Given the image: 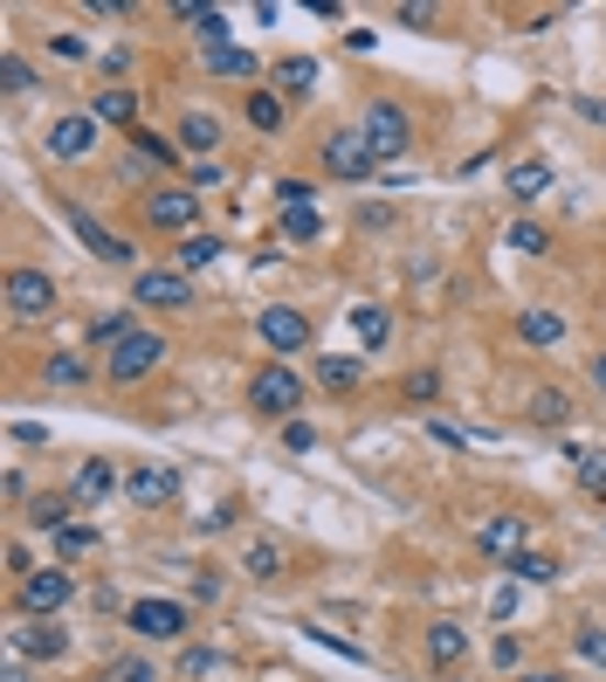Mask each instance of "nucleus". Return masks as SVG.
I'll use <instances>...</instances> for the list:
<instances>
[{"mask_svg":"<svg viewBox=\"0 0 606 682\" xmlns=\"http://www.w3.org/2000/svg\"><path fill=\"white\" fill-rule=\"evenodd\" d=\"M365 145H373V160H400V152L414 145V118L400 111V103H393V97H373V103H365Z\"/></svg>","mask_w":606,"mask_h":682,"instance_id":"f257e3e1","label":"nucleus"},{"mask_svg":"<svg viewBox=\"0 0 606 682\" xmlns=\"http://www.w3.org/2000/svg\"><path fill=\"white\" fill-rule=\"evenodd\" d=\"M14 600H21V614H29V620H56L69 600H76V580H69L63 565H42V572H29V580H21Z\"/></svg>","mask_w":606,"mask_h":682,"instance_id":"f03ea898","label":"nucleus"},{"mask_svg":"<svg viewBox=\"0 0 606 682\" xmlns=\"http://www.w3.org/2000/svg\"><path fill=\"white\" fill-rule=\"evenodd\" d=\"M159 359H166V338L159 331H131L118 352H103V373H111L118 386H131V380H145Z\"/></svg>","mask_w":606,"mask_h":682,"instance_id":"7ed1b4c3","label":"nucleus"},{"mask_svg":"<svg viewBox=\"0 0 606 682\" xmlns=\"http://www.w3.org/2000/svg\"><path fill=\"white\" fill-rule=\"evenodd\" d=\"M8 310L14 318H48L56 310V283H48V270H8Z\"/></svg>","mask_w":606,"mask_h":682,"instance_id":"20e7f679","label":"nucleus"},{"mask_svg":"<svg viewBox=\"0 0 606 682\" xmlns=\"http://www.w3.org/2000/svg\"><path fill=\"white\" fill-rule=\"evenodd\" d=\"M249 400H255L262 414H297V407H304V380L289 373V365H262L255 386H249Z\"/></svg>","mask_w":606,"mask_h":682,"instance_id":"39448f33","label":"nucleus"},{"mask_svg":"<svg viewBox=\"0 0 606 682\" xmlns=\"http://www.w3.org/2000/svg\"><path fill=\"white\" fill-rule=\"evenodd\" d=\"M131 304H159V310H187L194 304V276L187 270H145L131 283Z\"/></svg>","mask_w":606,"mask_h":682,"instance_id":"423d86ee","label":"nucleus"},{"mask_svg":"<svg viewBox=\"0 0 606 682\" xmlns=\"http://www.w3.org/2000/svg\"><path fill=\"white\" fill-rule=\"evenodd\" d=\"M255 331H262V345H269V352H304L310 345V318H304V310H289V304H269L255 318Z\"/></svg>","mask_w":606,"mask_h":682,"instance_id":"0eeeda50","label":"nucleus"},{"mask_svg":"<svg viewBox=\"0 0 606 682\" xmlns=\"http://www.w3.org/2000/svg\"><path fill=\"white\" fill-rule=\"evenodd\" d=\"M324 166L338 179H365L379 160H373V145H365V131H324Z\"/></svg>","mask_w":606,"mask_h":682,"instance_id":"6e6552de","label":"nucleus"},{"mask_svg":"<svg viewBox=\"0 0 606 682\" xmlns=\"http://www.w3.org/2000/svg\"><path fill=\"white\" fill-rule=\"evenodd\" d=\"M124 496H131L139 510H159V504H173V496H179V469H166V462L131 469V476H124Z\"/></svg>","mask_w":606,"mask_h":682,"instance_id":"1a4fd4ad","label":"nucleus"},{"mask_svg":"<svg viewBox=\"0 0 606 682\" xmlns=\"http://www.w3.org/2000/svg\"><path fill=\"white\" fill-rule=\"evenodd\" d=\"M14 654H29V662H56V654L69 648V627L63 620H21L14 635H8Z\"/></svg>","mask_w":606,"mask_h":682,"instance_id":"9d476101","label":"nucleus"},{"mask_svg":"<svg viewBox=\"0 0 606 682\" xmlns=\"http://www.w3.org/2000/svg\"><path fill=\"white\" fill-rule=\"evenodd\" d=\"M124 620L139 627V635H159V641L187 635V607H179V600H131V607H124Z\"/></svg>","mask_w":606,"mask_h":682,"instance_id":"9b49d317","label":"nucleus"},{"mask_svg":"<svg viewBox=\"0 0 606 682\" xmlns=\"http://www.w3.org/2000/svg\"><path fill=\"white\" fill-rule=\"evenodd\" d=\"M90 145H97V118L90 111H69L48 124V160H90Z\"/></svg>","mask_w":606,"mask_h":682,"instance_id":"f8f14e48","label":"nucleus"},{"mask_svg":"<svg viewBox=\"0 0 606 682\" xmlns=\"http://www.w3.org/2000/svg\"><path fill=\"white\" fill-rule=\"evenodd\" d=\"M145 221H152V228H166V234L194 228V221H200V194H194V187H166V194H152V200H145Z\"/></svg>","mask_w":606,"mask_h":682,"instance_id":"ddd939ff","label":"nucleus"},{"mask_svg":"<svg viewBox=\"0 0 606 682\" xmlns=\"http://www.w3.org/2000/svg\"><path fill=\"white\" fill-rule=\"evenodd\" d=\"M524 538H531V524H524V517H489L483 531H476L483 559H496V565H517L524 559Z\"/></svg>","mask_w":606,"mask_h":682,"instance_id":"4468645a","label":"nucleus"},{"mask_svg":"<svg viewBox=\"0 0 606 682\" xmlns=\"http://www.w3.org/2000/svg\"><path fill=\"white\" fill-rule=\"evenodd\" d=\"M63 215H69V228H76V234H84V249H90L97 262H131V242H124V234H103V228H97V221H90L76 200L63 207Z\"/></svg>","mask_w":606,"mask_h":682,"instance_id":"2eb2a0df","label":"nucleus"},{"mask_svg":"<svg viewBox=\"0 0 606 682\" xmlns=\"http://www.w3.org/2000/svg\"><path fill=\"white\" fill-rule=\"evenodd\" d=\"M111 490H118V469L103 462V455H90L84 469H76V483H69V496H76V504H103Z\"/></svg>","mask_w":606,"mask_h":682,"instance_id":"dca6fc26","label":"nucleus"},{"mask_svg":"<svg viewBox=\"0 0 606 682\" xmlns=\"http://www.w3.org/2000/svg\"><path fill=\"white\" fill-rule=\"evenodd\" d=\"M462 654H469V635H462L455 620H434V627H428V662H434V669H455Z\"/></svg>","mask_w":606,"mask_h":682,"instance_id":"f3484780","label":"nucleus"},{"mask_svg":"<svg viewBox=\"0 0 606 682\" xmlns=\"http://www.w3.org/2000/svg\"><path fill=\"white\" fill-rule=\"evenodd\" d=\"M544 194H551V166H544V160L510 166V200H517V207H531V200H544Z\"/></svg>","mask_w":606,"mask_h":682,"instance_id":"a211bd4d","label":"nucleus"},{"mask_svg":"<svg viewBox=\"0 0 606 682\" xmlns=\"http://www.w3.org/2000/svg\"><path fill=\"white\" fill-rule=\"evenodd\" d=\"M179 145H187V152H214L221 145V118L187 111V118H179Z\"/></svg>","mask_w":606,"mask_h":682,"instance_id":"6ab92c4d","label":"nucleus"},{"mask_svg":"<svg viewBox=\"0 0 606 682\" xmlns=\"http://www.w3.org/2000/svg\"><path fill=\"white\" fill-rule=\"evenodd\" d=\"M359 380H365L359 359H318V386L324 393H359Z\"/></svg>","mask_w":606,"mask_h":682,"instance_id":"aec40b11","label":"nucleus"},{"mask_svg":"<svg viewBox=\"0 0 606 682\" xmlns=\"http://www.w3.org/2000/svg\"><path fill=\"white\" fill-rule=\"evenodd\" d=\"M517 331L531 338V345H559V338H565V318H559V310H524Z\"/></svg>","mask_w":606,"mask_h":682,"instance_id":"412c9836","label":"nucleus"},{"mask_svg":"<svg viewBox=\"0 0 606 682\" xmlns=\"http://www.w3.org/2000/svg\"><path fill=\"white\" fill-rule=\"evenodd\" d=\"M276 84H283L289 97H310V90H318V63H310V56H289V63H276Z\"/></svg>","mask_w":606,"mask_h":682,"instance_id":"4be33fe9","label":"nucleus"},{"mask_svg":"<svg viewBox=\"0 0 606 682\" xmlns=\"http://www.w3.org/2000/svg\"><path fill=\"white\" fill-rule=\"evenodd\" d=\"M90 118H97V124H131V118H139V97H131V90H103V97L90 103Z\"/></svg>","mask_w":606,"mask_h":682,"instance_id":"5701e85b","label":"nucleus"},{"mask_svg":"<svg viewBox=\"0 0 606 682\" xmlns=\"http://www.w3.org/2000/svg\"><path fill=\"white\" fill-rule=\"evenodd\" d=\"M318 234H324L318 207H283V242H318Z\"/></svg>","mask_w":606,"mask_h":682,"instance_id":"b1692460","label":"nucleus"},{"mask_svg":"<svg viewBox=\"0 0 606 682\" xmlns=\"http://www.w3.org/2000/svg\"><path fill=\"white\" fill-rule=\"evenodd\" d=\"M531 421H538V428H565V421H572V400H565L559 386H544L538 400H531Z\"/></svg>","mask_w":606,"mask_h":682,"instance_id":"393cba45","label":"nucleus"},{"mask_svg":"<svg viewBox=\"0 0 606 682\" xmlns=\"http://www.w3.org/2000/svg\"><path fill=\"white\" fill-rule=\"evenodd\" d=\"M42 380H48V386H84V380H90V359H76V352H56V359L42 365Z\"/></svg>","mask_w":606,"mask_h":682,"instance_id":"a878e982","label":"nucleus"},{"mask_svg":"<svg viewBox=\"0 0 606 682\" xmlns=\"http://www.w3.org/2000/svg\"><path fill=\"white\" fill-rule=\"evenodd\" d=\"M352 331L365 338V345H386V338H393V318H386V310H373V304H359V310H352Z\"/></svg>","mask_w":606,"mask_h":682,"instance_id":"bb28decb","label":"nucleus"},{"mask_svg":"<svg viewBox=\"0 0 606 682\" xmlns=\"http://www.w3.org/2000/svg\"><path fill=\"white\" fill-rule=\"evenodd\" d=\"M249 124H255V131H283V97H276V90H255V97H249Z\"/></svg>","mask_w":606,"mask_h":682,"instance_id":"cd10ccee","label":"nucleus"},{"mask_svg":"<svg viewBox=\"0 0 606 682\" xmlns=\"http://www.w3.org/2000/svg\"><path fill=\"white\" fill-rule=\"evenodd\" d=\"M207 262H221V242H214V234H187V249H179V270H207Z\"/></svg>","mask_w":606,"mask_h":682,"instance_id":"c85d7f7f","label":"nucleus"},{"mask_svg":"<svg viewBox=\"0 0 606 682\" xmlns=\"http://www.w3.org/2000/svg\"><path fill=\"white\" fill-rule=\"evenodd\" d=\"M29 524H42V531L56 538L63 524H69V496H35V510H29Z\"/></svg>","mask_w":606,"mask_h":682,"instance_id":"c756f323","label":"nucleus"},{"mask_svg":"<svg viewBox=\"0 0 606 682\" xmlns=\"http://www.w3.org/2000/svg\"><path fill=\"white\" fill-rule=\"evenodd\" d=\"M207 63H214V76H255V56H249V48H207Z\"/></svg>","mask_w":606,"mask_h":682,"instance_id":"7c9ffc66","label":"nucleus"},{"mask_svg":"<svg viewBox=\"0 0 606 682\" xmlns=\"http://www.w3.org/2000/svg\"><path fill=\"white\" fill-rule=\"evenodd\" d=\"M90 331H97V345H103V352H118L124 338H131V324H124V310H103V318H97Z\"/></svg>","mask_w":606,"mask_h":682,"instance_id":"2f4dec72","label":"nucleus"},{"mask_svg":"<svg viewBox=\"0 0 606 682\" xmlns=\"http://www.w3.org/2000/svg\"><path fill=\"white\" fill-rule=\"evenodd\" d=\"M194 29H200V42H207V48H228V14H221V8H200V14H194Z\"/></svg>","mask_w":606,"mask_h":682,"instance_id":"473e14b6","label":"nucleus"},{"mask_svg":"<svg viewBox=\"0 0 606 682\" xmlns=\"http://www.w3.org/2000/svg\"><path fill=\"white\" fill-rule=\"evenodd\" d=\"M0 90H8V97H21V90H35V69L21 63V56H8V63H0Z\"/></svg>","mask_w":606,"mask_h":682,"instance_id":"72a5a7b5","label":"nucleus"},{"mask_svg":"<svg viewBox=\"0 0 606 682\" xmlns=\"http://www.w3.org/2000/svg\"><path fill=\"white\" fill-rule=\"evenodd\" d=\"M90 544H97V531H90V524H63V531H56V552H63V559L90 552Z\"/></svg>","mask_w":606,"mask_h":682,"instance_id":"f704fd0d","label":"nucleus"},{"mask_svg":"<svg viewBox=\"0 0 606 682\" xmlns=\"http://www.w3.org/2000/svg\"><path fill=\"white\" fill-rule=\"evenodd\" d=\"M551 580H559V565H551V559H531V552L517 559V586H551Z\"/></svg>","mask_w":606,"mask_h":682,"instance_id":"c9c22d12","label":"nucleus"},{"mask_svg":"<svg viewBox=\"0 0 606 682\" xmlns=\"http://www.w3.org/2000/svg\"><path fill=\"white\" fill-rule=\"evenodd\" d=\"M579 662H593V669H606V627H579Z\"/></svg>","mask_w":606,"mask_h":682,"instance_id":"e433bc0d","label":"nucleus"},{"mask_svg":"<svg viewBox=\"0 0 606 682\" xmlns=\"http://www.w3.org/2000/svg\"><path fill=\"white\" fill-rule=\"evenodd\" d=\"M579 490H606V449H593V455H579Z\"/></svg>","mask_w":606,"mask_h":682,"instance_id":"4c0bfd02","label":"nucleus"},{"mask_svg":"<svg viewBox=\"0 0 606 682\" xmlns=\"http://www.w3.org/2000/svg\"><path fill=\"white\" fill-rule=\"evenodd\" d=\"M249 572H255V580H276V572H283V552H276V544H249Z\"/></svg>","mask_w":606,"mask_h":682,"instance_id":"58836bf2","label":"nucleus"},{"mask_svg":"<svg viewBox=\"0 0 606 682\" xmlns=\"http://www.w3.org/2000/svg\"><path fill=\"white\" fill-rule=\"evenodd\" d=\"M103 682H159V675H152V669L139 662V654H124V662H111V669H103Z\"/></svg>","mask_w":606,"mask_h":682,"instance_id":"ea45409f","label":"nucleus"},{"mask_svg":"<svg viewBox=\"0 0 606 682\" xmlns=\"http://www.w3.org/2000/svg\"><path fill=\"white\" fill-rule=\"evenodd\" d=\"M283 449H289V455L318 449V428H310V421H283Z\"/></svg>","mask_w":606,"mask_h":682,"instance_id":"a19ab883","label":"nucleus"},{"mask_svg":"<svg viewBox=\"0 0 606 682\" xmlns=\"http://www.w3.org/2000/svg\"><path fill=\"white\" fill-rule=\"evenodd\" d=\"M214 669H221L214 648H187V654H179V675H214Z\"/></svg>","mask_w":606,"mask_h":682,"instance_id":"79ce46f5","label":"nucleus"},{"mask_svg":"<svg viewBox=\"0 0 606 682\" xmlns=\"http://www.w3.org/2000/svg\"><path fill=\"white\" fill-rule=\"evenodd\" d=\"M510 249L538 255V249H544V228H538V221H510Z\"/></svg>","mask_w":606,"mask_h":682,"instance_id":"37998d69","label":"nucleus"},{"mask_svg":"<svg viewBox=\"0 0 606 682\" xmlns=\"http://www.w3.org/2000/svg\"><path fill=\"white\" fill-rule=\"evenodd\" d=\"M310 194H318L310 179H276V200H283V207H310Z\"/></svg>","mask_w":606,"mask_h":682,"instance_id":"c03bdc74","label":"nucleus"},{"mask_svg":"<svg viewBox=\"0 0 606 682\" xmlns=\"http://www.w3.org/2000/svg\"><path fill=\"white\" fill-rule=\"evenodd\" d=\"M131 139H139V152H145V160H159V166L173 160V145L159 139V131H131Z\"/></svg>","mask_w":606,"mask_h":682,"instance_id":"a18cd8bd","label":"nucleus"},{"mask_svg":"<svg viewBox=\"0 0 606 682\" xmlns=\"http://www.w3.org/2000/svg\"><path fill=\"white\" fill-rule=\"evenodd\" d=\"M400 21H407V29H434V8H420V0H407V8H400Z\"/></svg>","mask_w":606,"mask_h":682,"instance_id":"49530a36","label":"nucleus"},{"mask_svg":"<svg viewBox=\"0 0 606 682\" xmlns=\"http://www.w3.org/2000/svg\"><path fill=\"white\" fill-rule=\"evenodd\" d=\"M489 614H496V620H510V614H517V586H496V600H489Z\"/></svg>","mask_w":606,"mask_h":682,"instance_id":"de8ad7c7","label":"nucleus"},{"mask_svg":"<svg viewBox=\"0 0 606 682\" xmlns=\"http://www.w3.org/2000/svg\"><path fill=\"white\" fill-rule=\"evenodd\" d=\"M572 111H579V118H593V124H606V97H579Z\"/></svg>","mask_w":606,"mask_h":682,"instance_id":"09e8293b","label":"nucleus"},{"mask_svg":"<svg viewBox=\"0 0 606 682\" xmlns=\"http://www.w3.org/2000/svg\"><path fill=\"white\" fill-rule=\"evenodd\" d=\"M434 386H441L434 373H414V380H407V400H428V393H434Z\"/></svg>","mask_w":606,"mask_h":682,"instance_id":"8fccbe9b","label":"nucleus"},{"mask_svg":"<svg viewBox=\"0 0 606 682\" xmlns=\"http://www.w3.org/2000/svg\"><path fill=\"white\" fill-rule=\"evenodd\" d=\"M8 435H14V441H29V449H35V441H48V428H35V421H14Z\"/></svg>","mask_w":606,"mask_h":682,"instance_id":"3c124183","label":"nucleus"},{"mask_svg":"<svg viewBox=\"0 0 606 682\" xmlns=\"http://www.w3.org/2000/svg\"><path fill=\"white\" fill-rule=\"evenodd\" d=\"M0 682H29V654H14V648H8V675H0Z\"/></svg>","mask_w":606,"mask_h":682,"instance_id":"603ef678","label":"nucleus"},{"mask_svg":"<svg viewBox=\"0 0 606 682\" xmlns=\"http://www.w3.org/2000/svg\"><path fill=\"white\" fill-rule=\"evenodd\" d=\"M593 386H599V393H606V359H593Z\"/></svg>","mask_w":606,"mask_h":682,"instance_id":"864d4df0","label":"nucleus"},{"mask_svg":"<svg viewBox=\"0 0 606 682\" xmlns=\"http://www.w3.org/2000/svg\"><path fill=\"white\" fill-rule=\"evenodd\" d=\"M517 682H559V675H517Z\"/></svg>","mask_w":606,"mask_h":682,"instance_id":"5fc2aeb1","label":"nucleus"}]
</instances>
